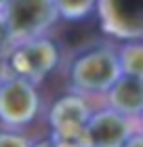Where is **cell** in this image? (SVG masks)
I'll return each mask as SVG.
<instances>
[{
    "label": "cell",
    "mask_w": 143,
    "mask_h": 147,
    "mask_svg": "<svg viewBox=\"0 0 143 147\" xmlns=\"http://www.w3.org/2000/svg\"><path fill=\"white\" fill-rule=\"evenodd\" d=\"M122 76L116 51L110 46L88 49L72 61L70 84L76 95H97L107 92L110 86Z\"/></svg>",
    "instance_id": "obj_1"
},
{
    "label": "cell",
    "mask_w": 143,
    "mask_h": 147,
    "mask_svg": "<svg viewBox=\"0 0 143 147\" xmlns=\"http://www.w3.org/2000/svg\"><path fill=\"white\" fill-rule=\"evenodd\" d=\"M0 15L11 44L46 36V32L59 19L53 0H6L0 9Z\"/></svg>",
    "instance_id": "obj_2"
},
{
    "label": "cell",
    "mask_w": 143,
    "mask_h": 147,
    "mask_svg": "<svg viewBox=\"0 0 143 147\" xmlns=\"http://www.w3.org/2000/svg\"><path fill=\"white\" fill-rule=\"evenodd\" d=\"M4 59H6L11 76H17L36 86L57 67L59 49L51 38L40 36V38L25 40V42H19V44H11Z\"/></svg>",
    "instance_id": "obj_3"
},
{
    "label": "cell",
    "mask_w": 143,
    "mask_h": 147,
    "mask_svg": "<svg viewBox=\"0 0 143 147\" xmlns=\"http://www.w3.org/2000/svg\"><path fill=\"white\" fill-rule=\"evenodd\" d=\"M40 111V97L36 86L17 76H9L0 84V122L17 130L28 126Z\"/></svg>",
    "instance_id": "obj_4"
},
{
    "label": "cell",
    "mask_w": 143,
    "mask_h": 147,
    "mask_svg": "<svg viewBox=\"0 0 143 147\" xmlns=\"http://www.w3.org/2000/svg\"><path fill=\"white\" fill-rule=\"evenodd\" d=\"M95 9L105 34L118 40H141L143 0H97Z\"/></svg>",
    "instance_id": "obj_5"
},
{
    "label": "cell",
    "mask_w": 143,
    "mask_h": 147,
    "mask_svg": "<svg viewBox=\"0 0 143 147\" xmlns=\"http://www.w3.org/2000/svg\"><path fill=\"white\" fill-rule=\"evenodd\" d=\"M139 132V122L114 109H101L91 113L86 122L88 147H124L133 135Z\"/></svg>",
    "instance_id": "obj_6"
},
{
    "label": "cell",
    "mask_w": 143,
    "mask_h": 147,
    "mask_svg": "<svg viewBox=\"0 0 143 147\" xmlns=\"http://www.w3.org/2000/svg\"><path fill=\"white\" fill-rule=\"evenodd\" d=\"M91 107L80 95L72 92L57 99L49 111L51 135H78L86 130V122L91 118Z\"/></svg>",
    "instance_id": "obj_7"
},
{
    "label": "cell",
    "mask_w": 143,
    "mask_h": 147,
    "mask_svg": "<svg viewBox=\"0 0 143 147\" xmlns=\"http://www.w3.org/2000/svg\"><path fill=\"white\" fill-rule=\"evenodd\" d=\"M107 103L116 113L139 120L143 111V76H122L107 90Z\"/></svg>",
    "instance_id": "obj_8"
},
{
    "label": "cell",
    "mask_w": 143,
    "mask_h": 147,
    "mask_svg": "<svg viewBox=\"0 0 143 147\" xmlns=\"http://www.w3.org/2000/svg\"><path fill=\"white\" fill-rule=\"evenodd\" d=\"M120 71L126 76H143V44L141 40H126L116 51Z\"/></svg>",
    "instance_id": "obj_9"
},
{
    "label": "cell",
    "mask_w": 143,
    "mask_h": 147,
    "mask_svg": "<svg viewBox=\"0 0 143 147\" xmlns=\"http://www.w3.org/2000/svg\"><path fill=\"white\" fill-rule=\"evenodd\" d=\"M53 4L59 17L67 21H80L95 11L97 0H53Z\"/></svg>",
    "instance_id": "obj_10"
},
{
    "label": "cell",
    "mask_w": 143,
    "mask_h": 147,
    "mask_svg": "<svg viewBox=\"0 0 143 147\" xmlns=\"http://www.w3.org/2000/svg\"><path fill=\"white\" fill-rule=\"evenodd\" d=\"M0 147H32V141L17 130H0Z\"/></svg>",
    "instance_id": "obj_11"
},
{
    "label": "cell",
    "mask_w": 143,
    "mask_h": 147,
    "mask_svg": "<svg viewBox=\"0 0 143 147\" xmlns=\"http://www.w3.org/2000/svg\"><path fill=\"white\" fill-rule=\"evenodd\" d=\"M11 49V38L9 32H6V25L2 21V15H0V55H6V51Z\"/></svg>",
    "instance_id": "obj_12"
},
{
    "label": "cell",
    "mask_w": 143,
    "mask_h": 147,
    "mask_svg": "<svg viewBox=\"0 0 143 147\" xmlns=\"http://www.w3.org/2000/svg\"><path fill=\"white\" fill-rule=\"evenodd\" d=\"M9 76H11V71H9V65H6V59H4V55H0V84Z\"/></svg>",
    "instance_id": "obj_13"
},
{
    "label": "cell",
    "mask_w": 143,
    "mask_h": 147,
    "mask_svg": "<svg viewBox=\"0 0 143 147\" xmlns=\"http://www.w3.org/2000/svg\"><path fill=\"white\" fill-rule=\"evenodd\" d=\"M124 147H143V137H141V132L133 135V137L126 141V145H124Z\"/></svg>",
    "instance_id": "obj_14"
},
{
    "label": "cell",
    "mask_w": 143,
    "mask_h": 147,
    "mask_svg": "<svg viewBox=\"0 0 143 147\" xmlns=\"http://www.w3.org/2000/svg\"><path fill=\"white\" fill-rule=\"evenodd\" d=\"M32 147H53V143H51V139H42V141L32 143Z\"/></svg>",
    "instance_id": "obj_15"
},
{
    "label": "cell",
    "mask_w": 143,
    "mask_h": 147,
    "mask_svg": "<svg viewBox=\"0 0 143 147\" xmlns=\"http://www.w3.org/2000/svg\"><path fill=\"white\" fill-rule=\"evenodd\" d=\"M4 2H6V0H0V9H2V4H4Z\"/></svg>",
    "instance_id": "obj_16"
}]
</instances>
